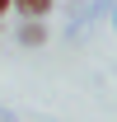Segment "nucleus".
<instances>
[{
    "mask_svg": "<svg viewBox=\"0 0 117 122\" xmlns=\"http://www.w3.org/2000/svg\"><path fill=\"white\" fill-rule=\"evenodd\" d=\"M112 19H117V14H112Z\"/></svg>",
    "mask_w": 117,
    "mask_h": 122,
    "instance_id": "4",
    "label": "nucleus"
},
{
    "mask_svg": "<svg viewBox=\"0 0 117 122\" xmlns=\"http://www.w3.org/2000/svg\"><path fill=\"white\" fill-rule=\"evenodd\" d=\"M10 10H19L24 19H42L52 10V0H10Z\"/></svg>",
    "mask_w": 117,
    "mask_h": 122,
    "instance_id": "2",
    "label": "nucleus"
},
{
    "mask_svg": "<svg viewBox=\"0 0 117 122\" xmlns=\"http://www.w3.org/2000/svg\"><path fill=\"white\" fill-rule=\"evenodd\" d=\"M19 42H24V47H42V42H47V28H42V19H28V24L19 28Z\"/></svg>",
    "mask_w": 117,
    "mask_h": 122,
    "instance_id": "1",
    "label": "nucleus"
},
{
    "mask_svg": "<svg viewBox=\"0 0 117 122\" xmlns=\"http://www.w3.org/2000/svg\"><path fill=\"white\" fill-rule=\"evenodd\" d=\"M5 10H10V0H0V19H5Z\"/></svg>",
    "mask_w": 117,
    "mask_h": 122,
    "instance_id": "3",
    "label": "nucleus"
}]
</instances>
